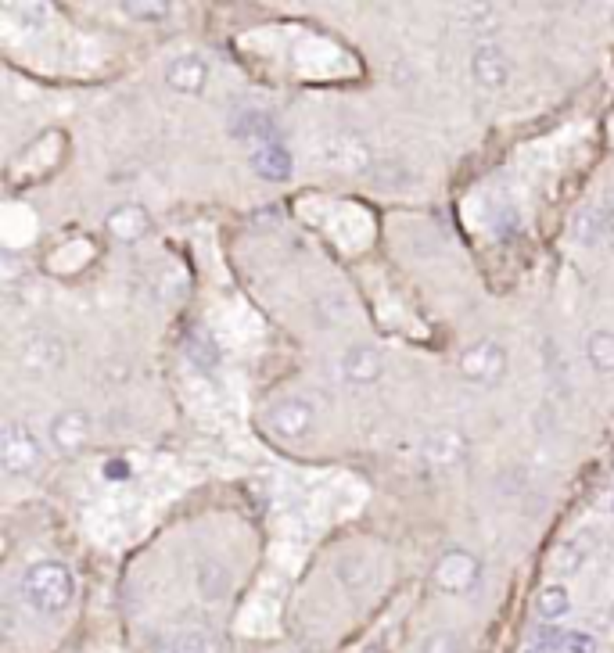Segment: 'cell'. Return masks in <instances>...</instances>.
Wrapping results in <instances>:
<instances>
[{
	"label": "cell",
	"mask_w": 614,
	"mask_h": 653,
	"mask_svg": "<svg viewBox=\"0 0 614 653\" xmlns=\"http://www.w3.org/2000/svg\"><path fill=\"white\" fill-rule=\"evenodd\" d=\"M266 424L277 438H302L309 435L313 427V402L299 399V395H288V399L273 402L270 413H266Z\"/></svg>",
	"instance_id": "obj_5"
},
{
	"label": "cell",
	"mask_w": 614,
	"mask_h": 653,
	"mask_svg": "<svg viewBox=\"0 0 614 653\" xmlns=\"http://www.w3.org/2000/svg\"><path fill=\"white\" fill-rule=\"evenodd\" d=\"M105 478L108 481H126V478H130V463H126V460H108L105 463Z\"/></svg>",
	"instance_id": "obj_23"
},
{
	"label": "cell",
	"mask_w": 614,
	"mask_h": 653,
	"mask_svg": "<svg viewBox=\"0 0 614 653\" xmlns=\"http://www.w3.org/2000/svg\"><path fill=\"white\" fill-rule=\"evenodd\" d=\"M123 11L130 18H144V22H158V18L169 15V4H162V0H155V4H133V0H126Z\"/></svg>",
	"instance_id": "obj_21"
},
{
	"label": "cell",
	"mask_w": 614,
	"mask_h": 653,
	"mask_svg": "<svg viewBox=\"0 0 614 653\" xmlns=\"http://www.w3.org/2000/svg\"><path fill=\"white\" fill-rule=\"evenodd\" d=\"M0 463L11 474H33L44 463V442L22 420H8L0 431Z\"/></svg>",
	"instance_id": "obj_2"
},
{
	"label": "cell",
	"mask_w": 614,
	"mask_h": 653,
	"mask_svg": "<svg viewBox=\"0 0 614 653\" xmlns=\"http://www.w3.org/2000/svg\"><path fill=\"white\" fill-rule=\"evenodd\" d=\"M105 227H108V234H112L115 241L133 244V241H141V237L151 230V216H148V209H144V205L126 201V205H115V209L108 212Z\"/></svg>",
	"instance_id": "obj_9"
},
{
	"label": "cell",
	"mask_w": 614,
	"mask_h": 653,
	"mask_svg": "<svg viewBox=\"0 0 614 653\" xmlns=\"http://www.w3.org/2000/svg\"><path fill=\"white\" fill-rule=\"evenodd\" d=\"M457 366H460V377H467V381L496 384L507 374V349H503L500 341L482 338V341H474L471 349L460 356Z\"/></svg>",
	"instance_id": "obj_4"
},
{
	"label": "cell",
	"mask_w": 614,
	"mask_h": 653,
	"mask_svg": "<svg viewBox=\"0 0 614 653\" xmlns=\"http://www.w3.org/2000/svg\"><path fill=\"white\" fill-rule=\"evenodd\" d=\"M478 578H482V560L474 557V553H467V549H449V553H442V560L435 564V571H431V582L449 596L471 593L474 585H478Z\"/></svg>",
	"instance_id": "obj_3"
},
{
	"label": "cell",
	"mask_w": 614,
	"mask_h": 653,
	"mask_svg": "<svg viewBox=\"0 0 614 653\" xmlns=\"http://www.w3.org/2000/svg\"><path fill=\"white\" fill-rule=\"evenodd\" d=\"M464 453H467V438L457 427H439V431H431L428 442H424V460H428L431 467H453V463L464 460Z\"/></svg>",
	"instance_id": "obj_10"
},
{
	"label": "cell",
	"mask_w": 614,
	"mask_h": 653,
	"mask_svg": "<svg viewBox=\"0 0 614 653\" xmlns=\"http://www.w3.org/2000/svg\"><path fill=\"white\" fill-rule=\"evenodd\" d=\"M586 359L589 366L597 370V374H614V331H607V327H600V331H593L586 338Z\"/></svg>",
	"instance_id": "obj_16"
},
{
	"label": "cell",
	"mask_w": 614,
	"mask_h": 653,
	"mask_svg": "<svg viewBox=\"0 0 614 653\" xmlns=\"http://www.w3.org/2000/svg\"><path fill=\"white\" fill-rule=\"evenodd\" d=\"M234 137L248 140L252 148H259V144H270V140H281V137H277V126H273V119H270L266 112H245V115H237Z\"/></svg>",
	"instance_id": "obj_15"
},
{
	"label": "cell",
	"mask_w": 614,
	"mask_h": 653,
	"mask_svg": "<svg viewBox=\"0 0 614 653\" xmlns=\"http://www.w3.org/2000/svg\"><path fill=\"white\" fill-rule=\"evenodd\" d=\"M568 610H571V593L564 589V585H546L543 593L536 596V614L546 621V625L561 621Z\"/></svg>",
	"instance_id": "obj_17"
},
{
	"label": "cell",
	"mask_w": 614,
	"mask_h": 653,
	"mask_svg": "<svg viewBox=\"0 0 614 653\" xmlns=\"http://www.w3.org/2000/svg\"><path fill=\"white\" fill-rule=\"evenodd\" d=\"M90 438V417L83 410H65L51 420V445L58 453H79Z\"/></svg>",
	"instance_id": "obj_8"
},
{
	"label": "cell",
	"mask_w": 614,
	"mask_h": 653,
	"mask_svg": "<svg viewBox=\"0 0 614 653\" xmlns=\"http://www.w3.org/2000/svg\"><path fill=\"white\" fill-rule=\"evenodd\" d=\"M561 653H600V643L589 632H575V628H564L561 639Z\"/></svg>",
	"instance_id": "obj_20"
},
{
	"label": "cell",
	"mask_w": 614,
	"mask_h": 653,
	"mask_svg": "<svg viewBox=\"0 0 614 653\" xmlns=\"http://www.w3.org/2000/svg\"><path fill=\"white\" fill-rule=\"evenodd\" d=\"M252 169L263 180L270 183H281L291 176V169H295V162H291V151L284 148L281 140H270V144H259V148H252Z\"/></svg>",
	"instance_id": "obj_12"
},
{
	"label": "cell",
	"mask_w": 614,
	"mask_h": 653,
	"mask_svg": "<svg viewBox=\"0 0 614 653\" xmlns=\"http://www.w3.org/2000/svg\"><path fill=\"white\" fill-rule=\"evenodd\" d=\"M381 352L370 349V345H352L342 356V377L352 384V388H367L381 377Z\"/></svg>",
	"instance_id": "obj_11"
},
{
	"label": "cell",
	"mask_w": 614,
	"mask_h": 653,
	"mask_svg": "<svg viewBox=\"0 0 614 653\" xmlns=\"http://www.w3.org/2000/svg\"><path fill=\"white\" fill-rule=\"evenodd\" d=\"M424 653H457V639H453V636H435V639H428Z\"/></svg>",
	"instance_id": "obj_22"
},
{
	"label": "cell",
	"mask_w": 614,
	"mask_h": 653,
	"mask_svg": "<svg viewBox=\"0 0 614 653\" xmlns=\"http://www.w3.org/2000/svg\"><path fill=\"white\" fill-rule=\"evenodd\" d=\"M22 596L36 614H62L76 596V578L62 560H36L22 575Z\"/></svg>",
	"instance_id": "obj_1"
},
{
	"label": "cell",
	"mask_w": 614,
	"mask_h": 653,
	"mask_svg": "<svg viewBox=\"0 0 614 653\" xmlns=\"http://www.w3.org/2000/svg\"><path fill=\"white\" fill-rule=\"evenodd\" d=\"M324 162L338 169H367L370 162V151L360 137H352V133H338L324 144Z\"/></svg>",
	"instance_id": "obj_13"
},
{
	"label": "cell",
	"mask_w": 614,
	"mask_h": 653,
	"mask_svg": "<svg viewBox=\"0 0 614 653\" xmlns=\"http://www.w3.org/2000/svg\"><path fill=\"white\" fill-rule=\"evenodd\" d=\"M571 234L579 244H604L611 237V212L607 209H582L579 219L571 223Z\"/></svg>",
	"instance_id": "obj_14"
},
{
	"label": "cell",
	"mask_w": 614,
	"mask_h": 653,
	"mask_svg": "<svg viewBox=\"0 0 614 653\" xmlns=\"http://www.w3.org/2000/svg\"><path fill=\"white\" fill-rule=\"evenodd\" d=\"M471 76L482 90H503L510 83V58L500 44H482L471 54Z\"/></svg>",
	"instance_id": "obj_6"
},
{
	"label": "cell",
	"mask_w": 614,
	"mask_h": 653,
	"mask_svg": "<svg viewBox=\"0 0 614 653\" xmlns=\"http://www.w3.org/2000/svg\"><path fill=\"white\" fill-rule=\"evenodd\" d=\"M166 83L184 97H198L209 87V65L198 54H180V58L169 61L166 69Z\"/></svg>",
	"instance_id": "obj_7"
},
{
	"label": "cell",
	"mask_w": 614,
	"mask_h": 653,
	"mask_svg": "<svg viewBox=\"0 0 614 653\" xmlns=\"http://www.w3.org/2000/svg\"><path fill=\"white\" fill-rule=\"evenodd\" d=\"M198 589H202V596H209V600H220V596L227 593V575H223V567L205 564L202 575H198Z\"/></svg>",
	"instance_id": "obj_19"
},
{
	"label": "cell",
	"mask_w": 614,
	"mask_h": 653,
	"mask_svg": "<svg viewBox=\"0 0 614 653\" xmlns=\"http://www.w3.org/2000/svg\"><path fill=\"white\" fill-rule=\"evenodd\" d=\"M166 653H220V643L212 639V632L187 628V632H180V636L169 639Z\"/></svg>",
	"instance_id": "obj_18"
}]
</instances>
